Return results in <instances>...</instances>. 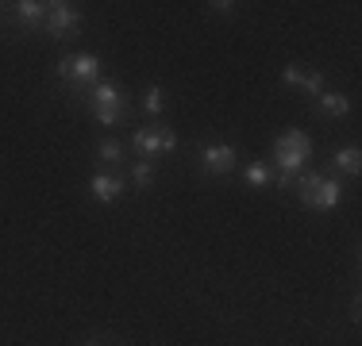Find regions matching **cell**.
<instances>
[{
  "instance_id": "obj_1",
  "label": "cell",
  "mask_w": 362,
  "mask_h": 346,
  "mask_svg": "<svg viewBox=\"0 0 362 346\" xmlns=\"http://www.w3.org/2000/svg\"><path fill=\"white\" fill-rule=\"evenodd\" d=\"M297 185H300V204H305V208H316V212H332V208H339V201H343L339 181L324 177V173H313V169H308L305 177L297 181Z\"/></svg>"
},
{
  "instance_id": "obj_2",
  "label": "cell",
  "mask_w": 362,
  "mask_h": 346,
  "mask_svg": "<svg viewBox=\"0 0 362 346\" xmlns=\"http://www.w3.org/2000/svg\"><path fill=\"white\" fill-rule=\"evenodd\" d=\"M308 154H313V138L300 131V127H289V131L274 143V158H278V166L286 177H297V169L308 162Z\"/></svg>"
},
{
  "instance_id": "obj_3",
  "label": "cell",
  "mask_w": 362,
  "mask_h": 346,
  "mask_svg": "<svg viewBox=\"0 0 362 346\" xmlns=\"http://www.w3.org/2000/svg\"><path fill=\"white\" fill-rule=\"evenodd\" d=\"M93 116H97V124H105V127H116V124L127 119V104H124V97H119L116 85H108V81L93 85Z\"/></svg>"
},
{
  "instance_id": "obj_4",
  "label": "cell",
  "mask_w": 362,
  "mask_h": 346,
  "mask_svg": "<svg viewBox=\"0 0 362 346\" xmlns=\"http://www.w3.org/2000/svg\"><path fill=\"white\" fill-rule=\"evenodd\" d=\"M58 77L70 81L74 89H93L100 77V58L97 54H70L58 62Z\"/></svg>"
},
{
  "instance_id": "obj_5",
  "label": "cell",
  "mask_w": 362,
  "mask_h": 346,
  "mask_svg": "<svg viewBox=\"0 0 362 346\" xmlns=\"http://www.w3.org/2000/svg\"><path fill=\"white\" fill-rule=\"evenodd\" d=\"M135 150H139L143 162H154L158 154H170L177 146V135L170 131V127H139V131L132 135Z\"/></svg>"
},
{
  "instance_id": "obj_6",
  "label": "cell",
  "mask_w": 362,
  "mask_h": 346,
  "mask_svg": "<svg viewBox=\"0 0 362 346\" xmlns=\"http://www.w3.org/2000/svg\"><path fill=\"white\" fill-rule=\"evenodd\" d=\"M42 28H47L50 39H70V35H77V28H81V12H77L74 4H50L47 8V20H42Z\"/></svg>"
},
{
  "instance_id": "obj_7",
  "label": "cell",
  "mask_w": 362,
  "mask_h": 346,
  "mask_svg": "<svg viewBox=\"0 0 362 346\" xmlns=\"http://www.w3.org/2000/svg\"><path fill=\"white\" fill-rule=\"evenodd\" d=\"M281 77H286V85H297V89H305L308 97H320L324 93V73L320 69H305V66H286L281 69Z\"/></svg>"
},
{
  "instance_id": "obj_8",
  "label": "cell",
  "mask_w": 362,
  "mask_h": 346,
  "mask_svg": "<svg viewBox=\"0 0 362 346\" xmlns=\"http://www.w3.org/2000/svg\"><path fill=\"white\" fill-rule=\"evenodd\" d=\"M204 173H231L235 169V146L216 143V146H204Z\"/></svg>"
},
{
  "instance_id": "obj_9",
  "label": "cell",
  "mask_w": 362,
  "mask_h": 346,
  "mask_svg": "<svg viewBox=\"0 0 362 346\" xmlns=\"http://www.w3.org/2000/svg\"><path fill=\"white\" fill-rule=\"evenodd\" d=\"M89 193H93V201H100V204H112L119 193H124V181H119V177H108V173H93V181H89Z\"/></svg>"
},
{
  "instance_id": "obj_10",
  "label": "cell",
  "mask_w": 362,
  "mask_h": 346,
  "mask_svg": "<svg viewBox=\"0 0 362 346\" xmlns=\"http://www.w3.org/2000/svg\"><path fill=\"white\" fill-rule=\"evenodd\" d=\"M47 8H50V4H42V0H20V4H16V16H20L23 28H42V20H47Z\"/></svg>"
},
{
  "instance_id": "obj_11",
  "label": "cell",
  "mask_w": 362,
  "mask_h": 346,
  "mask_svg": "<svg viewBox=\"0 0 362 346\" xmlns=\"http://www.w3.org/2000/svg\"><path fill=\"white\" fill-rule=\"evenodd\" d=\"M316 104H320L324 116H347V112H351V100L339 97V93H320V97H316Z\"/></svg>"
},
{
  "instance_id": "obj_12",
  "label": "cell",
  "mask_w": 362,
  "mask_h": 346,
  "mask_svg": "<svg viewBox=\"0 0 362 346\" xmlns=\"http://www.w3.org/2000/svg\"><path fill=\"white\" fill-rule=\"evenodd\" d=\"M332 166H335V169H343V173H358V169H362V154H358V146L335 150V154H332Z\"/></svg>"
},
{
  "instance_id": "obj_13",
  "label": "cell",
  "mask_w": 362,
  "mask_h": 346,
  "mask_svg": "<svg viewBox=\"0 0 362 346\" xmlns=\"http://www.w3.org/2000/svg\"><path fill=\"white\" fill-rule=\"evenodd\" d=\"M247 185H255V189L270 185V166H266V162H251V166H247Z\"/></svg>"
},
{
  "instance_id": "obj_14",
  "label": "cell",
  "mask_w": 362,
  "mask_h": 346,
  "mask_svg": "<svg viewBox=\"0 0 362 346\" xmlns=\"http://www.w3.org/2000/svg\"><path fill=\"white\" fill-rule=\"evenodd\" d=\"M97 154H100V162H119L124 158V146H119L116 138H105V143L97 146Z\"/></svg>"
},
{
  "instance_id": "obj_15",
  "label": "cell",
  "mask_w": 362,
  "mask_h": 346,
  "mask_svg": "<svg viewBox=\"0 0 362 346\" xmlns=\"http://www.w3.org/2000/svg\"><path fill=\"white\" fill-rule=\"evenodd\" d=\"M151 177H154L151 162H135V169H132V181H135V185L146 189V185H151Z\"/></svg>"
},
{
  "instance_id": "obj_16",
  "label": "cell",
  "mask_w": 362,
  "mask_h": 346,
  "mask_svg": "<svg viewBox=\"0 0 362 346\" xmlns=\"http://www.w3.org/2000/svg\"><path fill=\"white\" fill-rule=\"evenodd\" d=\"M143 108L151 112V116H158L162 112V89L154 85V89H146V97H143Z\"/></svg>"
},
{
  "instance_id": "obj_17",
  "label": "cell",
  "mask_w": 362,
  "mask_h": 346,
  "mask_svg": "<svg viewBox=\"0 0 362 346\" xmlns=\"http://www.w3.org/2000/svg\"><path fill=\"white\" fill-rule=\"evenodd\" d=\"M212 12H220V16H231V12H235V4H231V0H220V4H212Z\"/></svg>"
},
{
  "instance_id": "obj_18",
  "label": "cell",
  "mask_w": 362,
  "mask_h": 346,
  "mask_svg": "<svg viewBox=\"0 0 362 346\" xmlns=\"http://www.w3.org/2000/svg\"><path fill=\"white\" fill-rule=\"evenodd\" d=\"M8 20V12H4V4H0V23H4Z\"/></svg>"
},
{
  "instance_id": "obj_19",
  "label": "cell",
  "mask_w": 362,
  "mask_h": 346,
  "mask_svg": "<svg viewBox=\"0 0 362 346\" xmlns=\"http://www.w3.org/2000/svg\"><path fill=\"white\" fill-rule=\"evenodd\" d=\"M85 346H100V342H85Z\"/></svg>"
}]
</instances>
